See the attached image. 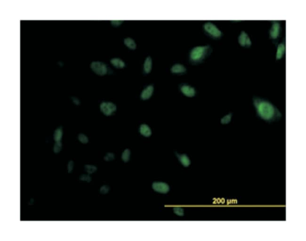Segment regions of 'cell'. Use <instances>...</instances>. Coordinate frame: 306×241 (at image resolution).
Here are the masks:
<instances>
[{"mask_svg":"<svg viewBox=\"0 0 306 241\" xmlns=\"http://www.w3.org/2000/svg\"><path fill=\"white\" fill-rule=\"evenodd\" d=\"M253 103L257 116L267 123L276 122L282 117L279 110L269 100L254 95Z\"/></svg>","mask_w":306,"mask_h":241,"instance_id":"1","label":"cell"},{"mask_svg":"<svg viewBox=\"0 0 306 241\" xmlns=\"http://www.w3.org/2000/svg\"><path fill=\"white\" fill-rule=\"evenodd\" d=\"M212 52V48L210 45L195 47L190 51V61L194 64L200 63L209 57Z\"/></svg>","mask_w":306,"mask_h":241,"instance_id":"2","label":"cell"},{"mask_svg":"<svg viewBox=\"0 0 306 241\" xmlns=\"http://www.w3.org/2000/svg\"><path fill=\"white\" fill-rule=\"evenodd\" d=\"M282 27L281 23L279 20H272L271 25L269 31V38L272 43L277 45L279 40L281 37Z\"/></svg>","mask_w":306,"mask_h":241,"instance_id":"3","label":"cell"},{"mask_svg":"<svg viewBox=\"0 0 306 241\" xmlns=\"http://www.w3.org/2000/svg\"><path fill=\"white\" fill-rule=\"evenodd\" d=\"M203 28L205 33L213 39H220L223 36L221 30L212 22L209 21L204 23Z\"/></svg>","mask_w":306,"mask_h":241,"instance_id":"4","label":"cell"},{"mask_svg":"<svg viewBox=\"0 0 306 241\" xmlns=\"http://www.w3.org/2000/svg\"><path fill=\"white\" fill-rule=\"evenodd\" d=\"M101 112L106 116H110L116 112L117 107L115 103L110 101H103L100 104Z\"/></svg>","mask_w":306,"mask_h":241,"instance_id":"5","label":"cell"},{"mask_svg":"<svg viewBox=\"0 0 306 241\" xmlns=\"http://www.w3.org/2000/svg\"><path fill=\"white\" fill-rule=\"evenodd\" d=\"M90 68L93 72L101 76L106 74L108 71L106 64L99 61L92 62L90 64Z\"/></svg>","mask_w":306,"mask_h":241,"instance_id":"6","label":"cell"},{"mask_svg":"<svg viewBox=\"0 0 306 241\" xmlns=\"http://www.w3.org/2000/svg\"><path fill=\"white\" fill-rule=\"evenodd\" d=\"M238 43L243 47L249 48L252 45V41L250 36L245 30H242L238 37Z\"/></svg>","mask_w":306,"mask_h":241,"instance_id":"7","label":"cell"},{"mask_svg":"<svg viewBox=\"0 0 306 241\" xmlns=\"http://www.w3.org/2000/svg\"><path fill=\"white\" fill-rule=\"evenodd\" d=\"M153 189L157 192L161 194H166L169 191V186L166 183L155 182L152 185Z\"/></svg>","mask_w":306,"mask_h":241,"instance_id":"8","label":"cell"},{"mask_svg":"<svg viewBox=\"0 0 306 241\" xmlns=\"http://www.w3.org/2000/svg\"><path fill=\"white\" fill-rule=\"evenodd\" d=\"M276 46V54H275V60L276 61L281 60L284 57L286 51V45L285 39H283L282 42L278 44Z\"/></svg>","mask_w":306,"mask_h":241,"instance_id":"9","label":"cell"},{"mask_svg":"<svg viewBox=\"0 0 306 241\" xmlns=\"http://www.w3.org/2000/svg\"><path fill=\"white\" fill-rule=\"evenodd\" d=\"M180 91L188 97H192L196 94V91L192 86L188 84H182L180 86Z\"/></svg>","mask_w":306,"mask_h":241,"instance_id":"10","label":"cell"},{"mask_svg":"<svg viewBox=\"0 0 306 241\" xmlns=\"http://www.w3.org/2000/svg\"><path fill=\"white\" fill-rule=\"evenodd\" d=\"M154 88L152 84L148 85L141 93L140 98L142 100H147L151 97L154 93Z\"/></svg>","mask_w":306,"mask_h":241,"instance_id":"11","label":"cell"},{"mask_svg":"<svg viewBox=\"0 0 306 241\" xmlns=\"http://www.w3.org/2000/svg\"><path fill=\"white\" fill-rule=\"evenodd\" d=\"M139 132L144 137H149L151 136L152 130L149 125L146 123H142L139 127Z\"/></svg>","mask_w":306,"mask_h":241,"instance_id":"12","label":"cell"},{"mask_svg":"<svg viewBox=\"0 0 306 241\" xmlns=\"http://www.w3.org/2000/svg\"><path fill=\"white\" fill-rule=\"evenodd\" d=\"M176 155L178 158L180 162L183 166L185 167H187L190 165L191 163L190 159L189 157L185 154H179L178 153H175Z\"/></svg>","mask_w":306,"mask_h":241,"instance_id":"13","label":"cell"},{"mask_svg":"<svg viewBox=\"0 0 306 241\" xmlns=\"http://www.w3.org/2000/svg\"><path fill=\"white\" fill-rule=\"evenodd\" d=\"M170 71L174 74H183L186 72V68L181 64H175L171 67Z\"/></svg>","mask_w":306,"mask_h":241,"instance_id":"14","label":"cell"},{"mask_svg":"<svg viewBox=\"0 0 306 241\" xmlns=\"http://www.w3.org/2000/svg\"><path fill=\"white\" fill-rule=\"evenodd\" d=\"M152 66V61L151 58L149 56L145 60L143 66L144 73L145 74L149 73L151 71Z\"/></svg>","mask_w":306,"mask_h":241,"instance_id":"15","label":"cell"},{"mask_svg":"<svg viewBox=\"0 0 306 241\" xmlns=\"http://www.w3.org/2000/svg\"><path fill=\"white\" fill-rule=\"evenodd\" d=\"M111 64L114 66L115 67L118 68V69H122L125 66V63L124 61L119 58H113L110 61Z\"/></svg>","mask_w":306,"mask_h":241,"instance_id":"16","label":"cell"},{"mask_svg":"<svg viewBox=\"0 0 306 241\" xmlns=\"http://www.w3.org/2000/svg\"><path fill=\"white\" fill-rule=\"evenodd\" d=\"M124 43L130 49L134 50L136 47V44L133 39L130 37H127L124 39Z\"/></svg>","mask_w":306,"mask_h":241,"instance_id":"17","label":"cell"},{"mask_svg":"<svg viewBox=\"0 0 306 241\" xmlns=\"http://www.w3.org/2000/svg\"><path fill=\"white\" fill-rule=\"evenodd\" d=\"M62 129L61 127H59L56 129L54 133V139L56 142H60L62 136Z\"/></svg>","mask_w":306,"mask_h":241,"instance_id":"18","label":"cell"},{"mask_svg":"<svg viewBox=\"0 0 306 241\" xmlns=\"http://www.w3.org/2000/svg\"><path fill=\"white\" fill-rule=\"evenodd\" d=\"M131 157V151L129 149H126L123 151L122 153L121 158L123 161L124 162H127L129 161Z\"/></svg>","mask_w":306,"mask_h":241,"instance_id":"19","label":"cell"},{"mask_svg":"<svg viewBox=\"0 0 306 241\" xmlns=\"http://www.w3.org/2000/svg\"><path fill=\"white\" fill-rule=\"evenodd\" d=\"M84 168H85V171L86 172L89 174H92L97 170V167L96 166H93V165H85Z\"/></svg>","mask_w":306,"mask_h":241,"instance_id":"20","label":"cell"},{"mask_svg":"<svg viewBox=\"0 0 306 241\" xmlns=\"http://www.w3.org/2000/svg\"><path fill=\"white\" fill-rule=\"evenodd\" d=\"M78 139L79 141L83 144H86L88 142L89 139L87 136L84 134L80 133L78 136Z\"/></svg>","mask_w":306,"mask_h":241,"instance_id":"21","label":"cell"},{"mask_svg":"<svg viewBox=\"0 0 306 241\" xmlns=\"http://www.w3.org/2000/svg\"><path fill=\"white\" fill-rule=\"evenodd\" d=\"M115 155L114 153H108L106 154V155H105L104 159L105 161H113L115 159Z\"/></svg>","mask_w":306,"mask_h":241,"instance_id":"22","label":"cell"},{"mask_svg":"<svg viewBox=\"0 0 306 241\" xmlns=\"http://www.w3.org/2000/svg\"><path fill=\"white\" fill-rule=\"evenodd\" d=\"M62 148V144L61 142H57L54 146L53 151L55 153H58L61 151Z\"/></svg>","mask_w":306,"mask_h":241,"instance_id":"23","label":"cell"},{"mask_svg":"<svg viewBox=\"0 0 306 241\" xmlns=\"http://www.w3.org/2000/svg\"><path fill=\"white\" fill-rule=\"evenodd\" d=\"M174 213L177 215L182 216L184 215V209L180 207H176L174 209Z\"/></svg>","mask_w":306,"mask_h":241,"instance_id":"24","label":"cell"},{"mask_svg":"<svg viewBox=\"0 0 306 241\" xmlns=\"http://www.w3.org/2000/svg\"><path fill=\"white\" fill-rule=\"evenodd\" d=\"M231 115L230 114H228V115H226L225 116H224V117L221 119V123H223V124H227V123H228V122L230 121V119H231Z\"/></svg>","mask_w":306,"mask_h":241,"instance_id":"25","label":"cell"},{"mask_svg":"<svg viewBox=\"0 0 306 241\" xmlns=\"http://www.w3.org/2000/svg\"><path fill=\"white\" fill-rule=\"evenodd\" d=\"M80 179L82 181H87V182L89 183L91 181V178H90L89 175H86V174H83V175H82L80 176Z\"/></svg>","mask_w":306,"mask_h":241,"instance_id":"26","label":"cell"},{"mask_svg":"<svg viewBox=\"0 0 306 241\" xmlns=\"http://www.w3.org/2000/svg\"><path fill=\"white\" fill-rule=\"evenodd\" d=\"M109 190V187L107 185H104L100 189V192L102 194H106Z\"/></svg>","mask_w":306,"mask_h":241,"instance_id":"27","label":"cell"},{"mask_svg":"<svg viewBox=\"0 0 306 241\" xmlns=\"http://www.w3.org/2000/svg\"><path fill=\"white\" fill-rule=\"evenodd\" d=\"M73 165H74V163H73V162L72 161H69L68 165V170L69 173L71 172L73 169Z\"/></svg>","mask_w":306,"mask_h":241,"instance_id":"28","label":"cell"},{"mask_svg":"<svg viewBox=\"0 0 306 241\" xmlns=\"http://www.w3.org/2000/svg\"><path fill=\"white\" fill-rule=\"evenodd\" d=\"M123 20H112V21H111V23H112L113 26L117 27V26L121 25L123 23Z\"/></svg>","mask_w":306,"mask_h":241,"instance_id":"29","label":"cell"}]
</instances>
